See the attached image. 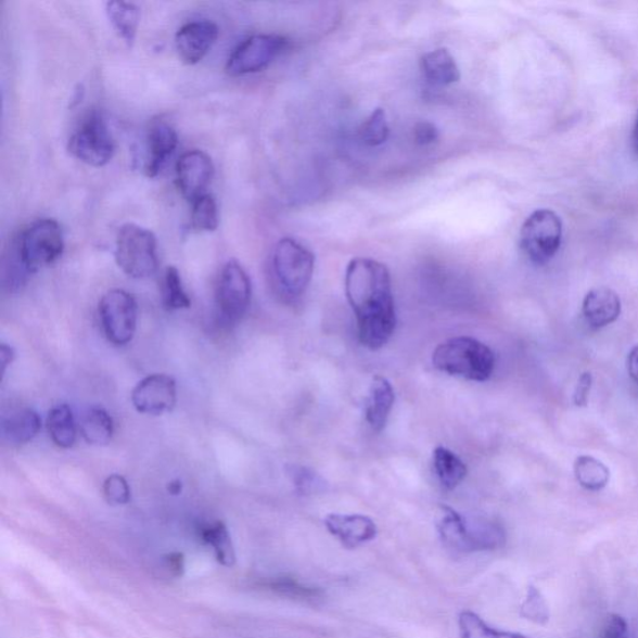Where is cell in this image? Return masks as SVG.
Here are the masks:
<instances>
[{
  "mask_svg": "<svg viewBox=\"0 0 638 638\" xmlns=\"http://www.w3.org/2000/svg\"><path fill=\"white\" fill-rule=\"evenodd\" d=\"M346 293L357 318L360 343L372 350L385 346L397 324L387 266L372 258L352 259L346 271Z\"/></svg>",
  "mask_w": 638,
  "mask_h": 638,
  "instance_id": "cell-1",
  "label": "cell"
},
{
  "mask_svg": "<svg viewBox=\"0 0 638 638\" xmlns=\"http://www.w3.org/2000/svg\"><path fill=\"white\" fill-rule=\"evenodd\" d=\"M438 531L449 549L464 553L497 550L507 540L506 531L494 520L468 518L449 507H442Z\"/></svg>",
  "mask_w": 638,
  "mask_h": 638,
  "instance_id": "cell-2",
  "label": "cell"
},
{
  "mask_svg": "<svg viewBox=\"0 0 638 638\" xmlns=\"http://www.w3.org/2000/svg\"><path fill=\"white\" fill-rule=\"evenodd\" d=\"M432 360L438 371L473 382L488 381L495 368L494 352L481 341L464 335L439 344Z\"/></svg>",
  "mask_w": 638,
  "mask_h": 638,
  "instance_id": "cell-3",
  "label": "cell"
},
{
  "mask_svg": "<svg viewBox=\"0 0 638 638\" xmlns=\"http://www.w3.org/2000/svg\"><path fill=\"white\" fill-rule=\"evenodd\" d=\"M11 248L30 275L53 265L64 252L61 225L52 218H40L18 234Z\"/></svg>",
  "mask_w": 638,
  "mask_h": 638,
  "instance_id": "cell-4",
  "label": "cell"
},
{
  "mask_svg": "<svg viewBox=\"0 0 638 638\" xmlns=\"http://www.w3.org/2000/svg\"><path fill=\"white\" fill-rule=\"evenodd\" d=\"M115 258L123 272L132 279H149L158 266L155 234L137 224L122 226L116 237Z\"/></svg>",
  "mask_w": 638,
  "mask_h": 638,
  "instance_id": "cell-5",
  "label": "cell"
},
{
  "mask_svg": "<svg viewBox=\"0 0 638 638\" xmlns=\"http://www.w3.org/2000/svg\"><path fill=\"white\" fill-rule=\"evenodd\" d=\"M272 268L277 284L284 295L298 298L312 281L315 256L296 240L282 239L275 246Z\"/></svg>",
  "mask_w": 638,
  "mask_h": 638,
  "instance_id": "cell-6",
  "label": "cell"
},
{
  "mask_svg": "<svg viewBox=\"0 0 638 638\" xmlns=\"http://www.w3.org/2000/svg\"><path fill=\"white\" fill-rule=\"evenodd\" d=\"M562 241V221L552 209H536L520 232V247L528 261L547 265L558 254Z\"/></svg>",
  "mask_w": 638,
  "mask_h": 638,
  "instance_id": "cell-7",
  "label": "cell"
},
{
  "mask_svg": "<svg viewBox=\"0 0 638 638\" xmlns=\"http://www.w3.org/2000/svg\"><path fill=\"white\" fill-rule=\"evenodd\" d=\"M68 150L79 162L92 167L111 163L115 154V141L104 117L98 113L90 114L73 132Z\"/></svg>",
  "mask_w": 638,
  "mask_h": 638,
  "instance_id": "cell-8",
  "label": "cell"
},
{
  "mask_svg": "<svg viewBox=\"0 0 638 638\" xmlns=\"http://www.w3.org/2000/svg\"><path fill=\"white\" fill-rule=\"evenodd\" d=\"M99 317L107 341L115 346H125L137 332V301L124 290L109 291L100 299Z\"/></svg>",
  "mask_w": 638,
  "mask_h": 638,
  "instance_id": "cell-9",
  "label": "cell"
},
{
  "mask_svg": "<svg viewBox=\"0 0 638 638\" xmlns=\"http://www.w3.org/2000/svg\"><path fill=\"white\" fill-rule=\"evenodd\" d=\"M289 47V40L277 35H257L243 40L233 50L225 71L231 77L263 72Z\"/></svg>",
  "mask_w": 638,
  "mask_h": 638,
  "instance_id": "cell-10",
  "label": "cell"
},
{
  "mask_svg": "<svg viewBox=\"0 0 638 638\" xmlns=\"http://www.w3.org/2000/svg\"><path fill=\"white\" fill-rule=\"evenodd\" d=\"M251 280L243 267L231 259L222 267L216 289L218 314L226 324L241 321L251 304Z\"/></svg>",
  "mask_w": 638,
  "mask_h": 638,
  "instance_id": "cell-11",
  "label": "cell"
},
{
  "mask_svg": "<svg viewBox=\"0 0 638 638\" xmlns=\"http://www.w3.org/2000/svg\"><path fill=\"white\" fill-rule=\"evenodd\" d=\"M178 399L176 382L166 374H153L144 378L132 390L131 401L142 414L162 416L171 411Z\"/></svg>",
  "mask_w": 638,
  "mask_h": 638,
  "instance_id": "cell-12",
  "label": "cell"
},
{
  "mask_svg": "<svg viewBox=\"0 0 638 638\" xmlns=\"http://www.w3.org/2000/svg\"><path fill=\"white\" fill-rule=\"evenodd\" d=\"M214 173L213 160L204 151L192 150L182 154L176 165V175H178V184L182 196L191 203H195L197 199L206 195Z\"/></svg>",
  "mask_w": 638,
  "mask_h": 638,
  "instance_id": "cell-13",
  "label": "cell"
},
{
  "mask_svg": "<svg viewBox=\"0 0 638 638\" xmlns=\"http://www.w3.org/2000/svg\"><path fill=\"white\" fill-rule=\"evenodd\" d=\"M218 38L217 25L207 20L184 24L176 33L175 47L183 63L194 65L203 61Z\"/></svg>",
  "mask_w": 638,
  "mask_h": 638,
  "instance_id": "cell-14",
  "label": "cell"
},
{
  "mask_svg": "<svg viewBox=\"0 0 638 638\" xmlns=\"http://www.w3.org/2000/svg\"><path fill=\"white\" fill-rule=\"evenodd\" d=\"M324 525L344 548L357 549L375 539L378 528L371 518L359 514H331L324 519Z\"/></svg>",
  "mask_w": 638,
  "mask_h": 638,
  "instance_id": "cell-15",
  "label": "cell"
},
{
  "mask_svg": "<svg viewBox=\"0 0 638 638\" xmlns=\"http://www.w3.org/2000/svg\"><path fill=\"white\" fill-rule=\"evenodd\" d=\"M179 144L178 132L165 120H156L148 133L149 156L145 165L148 178H156Z\"/></svg>",
  "mask_w": 638,
  "mask_h": 638,
  "instance_id": "cell-16",
  "label": "cell"
},
{
  "mask_svg": "<svg viewBox=\"0 0 638 638\" xmlns=\"http://www.w3.org/2000/svg\"><path fill=\"white\" fill-rule=\"evenodd\" d=\"M583 315L595 330L614 323L621 315V299L615 291L607 288L591 290L584 298Z\"/></svg>",
  "mask_w": 638,
  "mask_h": 638,
  "instance_id": "cell-17",
  "label": "cell"
},
{
  "mask_svg": "<svg viewBox=\"0 0 638 638\" xmlns=\"http://www.w3.org/2000/svg\"><path fill=\"white\" fill-rule=\"evenodd\" d=\"M394 390L387 378L374 375L366 401V419L373 432L380 433L388 422L394 406Z\"/></svg>",
  "mask_w": 638,
  "mask_h": 638,
  "instance_id": "cell-18",
  "label": "cell"
},
{
  "mask_svg": "<svg viewBox=\"0 0 638 638\" xmlns=\"http://www.w3.org/2000/svg\"><path fill=\"white\" fill-rule=\"evenodd\" d=\"M41 419L36 410L23 408L13 410L2 419V438L11 445H23L36 438Z\"/></svg>",
  "mask_w": 638,
  "mask_h": 638,
  "instance_id": "cell-19",
  "label": "cell"
},
{
  "mask_svg": "<svg viewBox=\"0 0 638 638\" xmlns=\"http://www.w3.org/2000/svg\"><path fill=\"white\" fill-rule=\"evenodd\" d=\"M424 78L436 87H448L460 79L459 66L449 50L441 48L421 59Z\"/></svg>",
  "mask_w": 638,
  "mask_h": 638,
  "instance_id": "cell-20",
  "label": "cell"
},
{
  "mask_svg": "<svg viewBox=\"0 0 638 638\" xmlns=\"http://www.w3.org/2000/svg\"><path fill=\"white\" fill-rule=\"evenodd\" d=\"M105 11L113 28L128 47L136 41L140 23V10L137 4L128 2H107Z\"/></svg>",
  "mask_w": 638,
  "mask_h": 638,
  "instance_id": "cell-21",
  "label": "cell"
},
{
  "mask_svg": "<svg viewBox=\"0 0 638 638\" xmlns=\"http://www.w3.org/2000/svg\"><path fill=\"white\" fill-rule=\"evenodd\" d=\"M47 426L59 448L69 449L77 441V423L69 406L59 405L49 411Z\"/></svg>",
  "mask_w": 638,
  "mask_h": 638,
  "instance_id": "cell-22",
  "label": "cell"
},
{
  "mask_svg": "<svg viewBox=\"0 0 638 638\" xmlns=\"http://www.w3.org/2000/svg\"><path fill=\"white\" fill-rule=\"evenodd\" d=\"M433 464L436 476L445 489L455 490L464 481L468 468L456 452L438 447L433 452Z\"/></svg>",
  "mask_w": 638,
  "mask_h": 638,
  "instance_id": "cell-23",
  "label": "cell"
},
{
  "mask_svg": "<svg viewBox=\"0 0 638 638\" xmlns=\"http://www.w3.org/2000/svg\"><path fill=\"white\" fill-rule=\"evenodd\" d=\"M82 438L92 445H106L114 434V422L111 414L100 407H91L80 421Z\"/></svg>",
  "mask_w": 638,
  "mask_h": 638,
  "instance_id": "cell-24",
  "label": "cell"
},
{
  "mask_svg": "<svg viewBox=\"0 0 638 638\" xmlns=\"http://www.w3.org/2000/svg\"><path fill=\"white\" fill-rule=\"evenodd\" d=\"M574 472L576 481L586 490L599 492L610 481L609 468L602 461L590 456L578 457L575 460Z\"/></svg>",
  "mask_w": 638,
  "mask_h": 638,
  "instance_id": "cell-25",
  "label": "cell"
},
{
  "mask_svg": "<svg viewBox=\"0 0 638 638\" xmlns=\"http://www.w3.org/2000/svg\"><path fill=\"white\" fill-rule=\"evenodd\" d=\"M203 540L212 547L216 553V559L225 567H232L237 562V553H234L233 544L231 540L228 527L222 522H216L207 525L201 532Z\"/></svg>",
  "mask_w": 638,
  "mask_h": 638,
  "instance_id": "cell-26",
  "label": "cell"
},
{
  "mask_svg": "<svg viewBox=\"0 0 638 638\" xmlns=\"http://www.w3.org/2000/svg\"><path fill=\"white\" fill-rule=\"evenodd\" d=\"M459 628L461 638H527L513 633L499 631L472 611L461 612Z\"/></svg>",
  "mask_w": 638,
  "mask_h": 638,
  "instance_id": "cell-27",
  "label": "cell"
},
{
  "mask_svg": "<svg viewBox=\"0 0 638 638\" xmlns=\"http://www.w3.org/2000/svg\"><path fill=\"white\" fill-rule=\"evenodd\" d=\"M164 305L167 309H183L191 306V299L182 285L178 268L167 267L163 284Z\"/></svg>",
  "mask_w": 638,
  "mask_h": 638,
  "instance_id": "cell-28",
  "label": "cell"
},
{
  "mask_svg": "<svg viewBox=\"0 0 638 638\" xmlns=\"http://www.w3.org/2000/svg\"><path fill=\"white\" fill-rule=\"evenodd\" d=\"M191 226L201 232H213L218 228V208L214 196L206 194L192 203Z\"/></svg>",
  "mask_w": 638,
  "mask_h": 638,
  "instance_id": "cell-29",
  "label": "cell"
},
{
  "mask_svg": "<svg viewBox=\"0 0 638 638\" xmlns=\"http://www.w3.org/2000/svg\"><path fill=\"white\" fill-rule=\"evenodd\" d=\"M390 137L387 116L383 109H375L360 128V139L367 146H380Z\"/></svg>",
  "mask_w": 638,
  "mask_h": 638,
  "instance_id": "cell-30",
  "label": "cell"
},
{
  "mask_svg": "<svg viewBox=\"0 0 638 638\" xmlns=\"http://www.w3.org/2000/svg\"><path fill=\"white\" fill-rule=\"evenodd\" d=\"M520 615L537 625H547L550 621V608L547 599L537 587L527 589L526 598L520 610Z\"/></svg>",
  "mask_w": 638,
  "mask_h": 638,
  "instance_id": "cell-31",
  "label": "cell"
},
{
  "mask_svg": "<svg viewBox=\"0 0 638 638\" xmlns=\"http://www.w3.org/2000/svg\"><path fill=\"white\" fill-rule=\"evenodd\" d=\"M266 587L276 594L284 596V598L295 600H315L321 596V591L315 589V587L302 585L288 577L276 578V580L266 584Z\"/></svg>",
  "mask_w": 638,
  "mask_h": 638,
  "instance_id": "cell-32",
  "label": "cell"
},
{
  "mask_svg": "<svg viewBox=\"0 0 638 638\" xmlns=\"http://www.w3.org/2000/svg\"><path fill=\"white\" fill-rule=\"evenodd\" d=\"M288 473L301 494L309 495L326 490V482L314 470L302 465H289Z\"/></svg>",
  "mask_w": 638,
  "mask_h": 638,
  "instance_id": "cell-33",
  "label": "cell"
},
{
  "mask_svg": "<svg viewBox=\"0 0 638 638\" xmlns=\"http://www.w3.org/2000/svg\"><path fill=\"white\" fill-rule=\"evenodd\" d=\"M104 497L112 506H125L131 498L130 486L125 477L113 474L104 483Z\"/></svg>",
  "mask_w": 638,
  "mask_h": 638,
  "instance_id": "cell-34",
  "label": "cell"
},
{
  "mask_svg": "<svg viewBox=\"0 0 638 638\" xmlns=\"http://www.w3.org/2000/svg\"><path fill=\"white\" fill-rule=\"evenodd\" d=\"M592 382L594 378L590 372H585L578 378L577 387L574 394V403L577 407H585L587 401H589Z\"/></svg>",
  "mask_w": 638,
  "mask_h": 638,
  "instance_id": "cell-35",
  "label": "cell"
},
{
  "mask_svg": "<svg viewBox=\"0 0 638 638\" xmlns=\"http://www.w3.org/2000/svg\"><path fill=\"white\" fill-rule=\"evenodd\" d=\"M414 138L418 144L432 145L439 138V132L432 123H418L414 128Z\"/></svg>",
  "mask_w": 638,
  "mask_h": 638,
  "instance_id": "cell-36",
  "label": "cell"
},
{
  "mask_svg": "<svg viewBox=\"0 0 638 638\" xmlns=\"http://www.w3.org/2000/svg\"><path fill=\"white\" fill-rule=\"evenodd\" d=\"M602 638H628L626 620L620 615H612L604 627Z\"/></svg>",
  "mask_w": 638,
  "mask_h": 638,
  "instance_id": "cell-37",
  "label": "cell"
},
{
  "mask_svg": "<svg viewBox=\"0 0 638 638\" xmlns=\"http://www.w3.org/2000/svg\"><path fill=\"white\" fill-rule=\"evenodd\" d=\"M165 567L170 571L174 577H179L183 573L184 558L180 552L170 553L165 558Z\"/></svg>",
  "mask_w": 638,
  "mask_h": 638,
  "instance_id": "cell-38",
  "label": "cell"
},
{
  "mask_svg": "<svg viewBox=\"0 0 638 638\" xmlns=\"http://www.w3.org/2000/svg\"><path fill=\"white\" fill-rule=\"evenodd\" d=\"M627 372L631 380L638 384V346L634 347L628 354Z\"/></svg>",
  "mask_w": 638,
  "mask_h": 638,
  "instance_id": "cell-39",
  "label": "cell"
},
{
  "mask_svg": "<svg viewBox=\"0 0 638 638\" xmlns=\"http://www.w3.org/2000/svg\"><path fill=\"white\" fill-rule=\"evenodd\" d=\"M15 358L14 350L12 347L7 346V344H2L0 346V365H2V377L5 375L8 366L13 363Z\"/></svg>",
  "mask_w": 638,
  "mask_h": 638,
  "instance_id": "cell-40",
  "label": "cell"
},
{
  "mask_svg": "<svg viewBox=\"0 0 638 638\" xmlns=\"http://www.w3.org/2000/svg\"><path fill=\"white\" fill-rule=\"evenodd\" d=\"M181 489H182V484H181V482H180V481L173 482V483H170V485H169V492H170L173 495H178V494H180V493H181Z\"/></svg>",
  "mask_w": 638,
  "mask_h": 638,
  "instance_id": "cell-41",
  "label": "cell"
},
{
  "mask_svg": "<svg viewBox=\"0 0 638 638\" xmlns=\"http://www.w3.org/2000/svg\"><path fill=\"white\" fill-rule=\"evenodd\" d=\"M633 145L636 151V154H638V116H637V120H636L634 133H633Z\"/></svg>",
  "mask_w": 638,
  "mask_h": 638,
  "instance_id": "cell-42",
  "label": "cell"
}]
</instances>
